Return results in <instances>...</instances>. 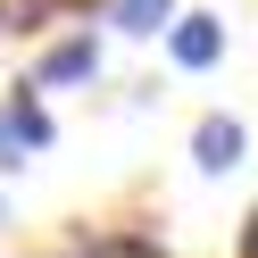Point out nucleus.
I'll list each match as a JSON object with an SVG mask.
<instances>
[{
    "label": "nucleus",
    "instance_id": "423d86ee",
    "mask_svg": "<svg viewBox=\"0 0 258 258\" xmlns=\"http://www.w3.org/2000/svg\"><path fill=\"white\" fill-rule=\"evenodd\" d=\"M241 258H258V217H250V225H241Z\"/></svg>",
    "mask_w": 258,
    "mask_h": 258
},
{
    "label": "nucleus",
    "instance_id": "f257e3e1",
    "mask_svg": "<svg viewBox=\"0 0 258 258\" xmlns=\"http://www.w3.org/2000/svg\"><path fill=\"white\" fill-rule=\"evenodd\" d=\"M241 150H250V134H241L233 117H200V134H191V158H200L208 175H233Z\"/></svg>",
    "mask_w": 258,
    "mask_h": 258
},
{
    "label": "nucleus",
    "instance_id": "39448f33",
    "mask_svg": "<svg viewBox=\"0 0 258 258\" xmlns=\"http://www.w3.org/2000/svg\"><path fill=\"white\" fill-rule=\"evenodd\" d=\"M58 0H0V25H42Z\"/></svg>",
    "mask_w": 258,
    "mask_h": 258
},
{
    "label": "nucleus",
    "instance_id": "7ed1b4c3",
    "mask_svg": "<svg viewBox=\"0 0 258 258\" xmlns=\"http://www.w3.org/2000/svg\"><path fill=\"white\" fill-rule=\"evenodd\" d=\"M92 67H100V50H92V42H58V50L42 58V84H84Z\"/></svg>",
    "mask_w": 258,
    "mask_h": 258
},
{
    "label": "nucleus",
    "instance_id": "20e7f679",
    "mask_svg": "<svg viewBox=\"0 0 258 258\" xmlns=\"http://www.w3.org/2000/svg\"><path fill=\"white\" fill-rule=\"evenodd\" d=\"M108 17H117L125 34H158V25L175 17V0H108Z\"/></svg>",
    "mask_w": 258,
    "mask_h": 258
},
{
    "label": "nucleus",
    "instance_id": "f03ea898",
    "mask_svg": "<svg viewBox=\"0 0 258 258\" xmlns=\"http://www.w3.org/2000/svg\"><path fill=\"white\" fill-rule=\"evenodd\" d=\"M217 58H225L217 17H175V67H217Z\"/></svg>",
    "mask_w": 258,
    "mask_h": 258
}]
</instances>
